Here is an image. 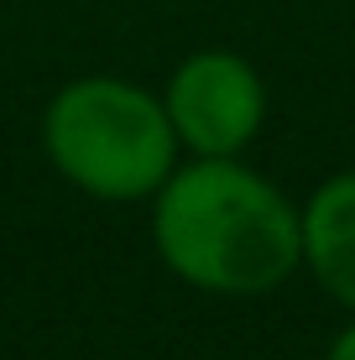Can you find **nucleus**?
I'll return each instance as SVG.
<instances>
[{
    "instance_id": "f257e3e1",
    "label": "nucleus",
    "mask_w": 355,
    "mask_h": 360,
    "mask_svg": "<svg viewBox=\"0 0 355 360\" xmlns=\"http://www.w3.org/2000/svg\"><path fill=\"white\" fill-rule=\"evenodd\" d=\"M157 256L188 288L262 297L303 262V214L235 157H199L157 188Z\"/></svg>"
},
{
    "instance_id": "7ed1b4c3",
    "label": "nucleus",
    "mask_w": 355,
    "mask_h": 360,
    "mask_svg": "<svg viewBox=\"0 0 355 360\" xmlns=\"http://www.w3.org/2000/svg\"><path fill=\"white\" fill-rule=\"evenodd\" d=\"M162 105L178 141L199 157H235L240 146L256 141L266 120L262 73L225 47H204V53L183 58Z\"/></svg>"
},
{
    "instance_id": "f03ea898",
    "label": "nucleus",
    "mask_w": 355,
    "mask_h": 360,
    "mask_svg": "<svg viewBox=\"0 0 355 360\" xmlns=\"http://www.w3.org/2000/svg\"><path fill=\"white\" fill-rule=\"evenodd\" d=\"M42 141L73 188L110 204L157 193L178 162V131L167 120V105L105 73L73 79L53 94Z\"/></svg>"
},
{
    "instance_id": "20e7f679",
    "label": "nucleus",
    "mask_w": 355,
    "mask_h": 360,
    "mask_svg": "<svg viewBox=\"0 0 355 360\" xmlns=\"http://www.w3.org/2000/svg\"><path fill=\"white\" fill-rule=\"evenodd\" d=\"M303 262L314 282L355 308V172L329 178L303 209Z\"/></svg>"
},
{
    "instance_id": "39448f33",
    "label": "nucleus",
    "mask_w": 355,
    "mask_h": 360,
    "mask_svg": "<svg viewBox=\"0 0 355 360\" xmlns=\"http://www.w3.org/2000/svg\"><path fill=\"white\" fill-rule=\"evenodd\" d=\"M329 360H355V324H350L345 334H340L335 345H329Z\"/></svg>"
}]
</instances>
